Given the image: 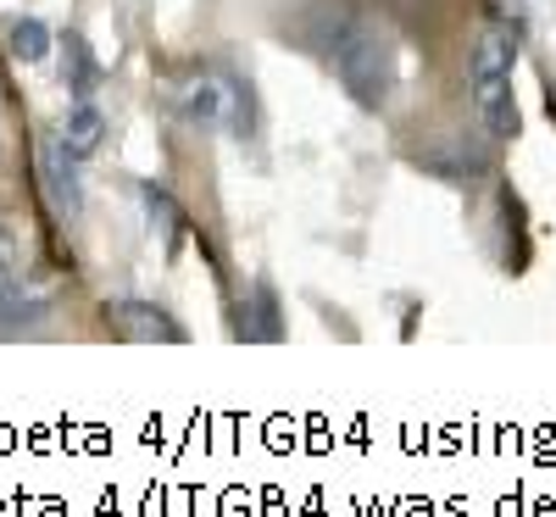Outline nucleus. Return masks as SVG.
Returning <instances> with one entry per match:
<instances>
[{
	"instance_id": "obj_1",
	"label": "nucleus",
	"mask_w": 556,
	"mask_h": 517,
	"mask_svg": "<svg viewBox=\"0 0 556 517\" xmlns=\"http://www.w3.org/2000/svg\"><path fill=\"white\" fill-rule=\"evenodd\" d=\"M334 73L356 106H384L390 96V39L374 23H345L334 39Z\"/></svg>"
},
{
	"instance_id": "obj_2",
	"label": "nucleus",
	"mask_w": 556,
	"mask_h": 517,
	"mask_svg": "<svg viewBox=\"0 0 556 517\" xmlns=\"http://www.w3.org/2000/svg\"><path fill=\"white\" fill-rule=\"evenodd\" d=\"M39 178H45V196L62 217L84 212V184H78V156L62 146V139H45L39 146Z\"/></svg>"
},
{
	"instance_id": "obj_3",
	"label": "nucleus",
	"mask_w": 556,
	"mask_h": 517,
	"mask_svg": "<svg viewBox=\"0 0 556 517\" xmlns=\"http://www.w3.org/2000/svg\"><path fill=\"white\" fill-rule=\"evenodd\" d=\"M473 106L490 128V139H518V96H513V73H473Z\"/></svg>"
},
{
	"instance_id": "obj_4",
	"label": "nucleus",
	"mask_w": 556,
	"mask_h": 517,
	"mask_svg": "<svg viewBox=\"0 0 556 517\" xmlns=\"http://www.w3.org/2000/svg\"><path fill=\"white\" fill-rule=\"evenodd\" d=\"M106 317L123 328L128 340H167V345H178V340H184V328H178L167 312L146 306V301H117V306H106Z\"/></svg>"
},
{
	"instance_id": "obj_5",
	"label": "nucleus",
	"mask_w": 556,
	"mask_h": 517,
	"mask_svg": "<svg viewBox=\"0 0 556 517\" xmlns=\"http://www.w3.org/2000/svg\"><path fill=\"white\" fill-rule=\"evenodd\" d=\"M101 139H106V117H101V106L78 101V106L67 112V123H62V146L84 162V156H96V151H101Z\"/></svg>"
},
{
	"instance_id": "obj_6",
	"label": "nucleus",
	"mask_w": 556,
	"mask_h": 517,
	"mask_svg": "<svg viewBox=\"0 0 556 517\" xmlns=\"http://www.w3.org/2000/svg\"><path fill=\"white\" fill-rule=\"evenodd\" d=\"M223 112H228V89H223V78H195L190 89H184V117L190 123H223Z\"/></svg>"
},
{
	"instance_id": "obj_7",
	"label": "nucleus",
	"mask_w": 556,
	"mask_h": 517,
	"mask_svg": "<svg viewBox=\"0 0 556 517\" xmlns=\"http://www.w3.org/2000/svg\"><path fill=\"white\" fill-rule=\"evenodd\" d=\"M7 51L17 62H45V56H51V28H45L39 17H17L7 28Z\"/></svg>"
},
{
	"instance_id": "obj_8",
	"label": "nucleus",
	"mask_w": 556,
	"mask_h": 517,
	"mask_svg": "<svg viewBox=\"0 0 556 517\" xmlns=\"http://www.w3.org/2000/svg\"><path fill=\"white\" fill-rule=\"evenodd\" d=\"M67 56H73V73H67V84H73V96L84 101L89 96V89H96V56H89V45L78 39V34H67Z\"/></svg>"
},
{
	"instance_id": "obj_9",
	"label": "nucleus",
	"mask_w": 556,
	"mask_h": 517,
	"mask_svg": "<svg viewBox=\"0 0 556 517\" xmlns=\"http://www.w3.org/2000/svg\"><path fill=\"white\" fill-rule=\"evenodd\" d=\"M12 256H17V234L0 223V273H12Z\"/></svg>"
},
{
	"instance_id": "obj_10",
	"label": "nucleus",
	"mask_w": 556,
	"mask_h": 517,
	"mask_svg": "<svg viewBox=\"0 0 556 517\" xmlns=\"http://www.w3.org/2000/svg\"><path fill=\"white\" fill-rule=\"evenodd\" d=\"M495 7H501L506 17H513V28H518V23L529 17V0H495Z\"/></svg>"
},
{
	"instance_id": "obj_11",
	"label": "nucleus",
	"mask_w": 556,
	"mask_h": 517,
	"mask_svg": "<svg viewBox=\"0 0 556 517\" xmlns=\"http://www.w3.org/2000/svg\"><path fill=\"white\" fill-rule=\"evenodd\" d=\"M12 290H17V285H12V273H0V306L12 301Z\"/></svg>"
}]
</instances>
